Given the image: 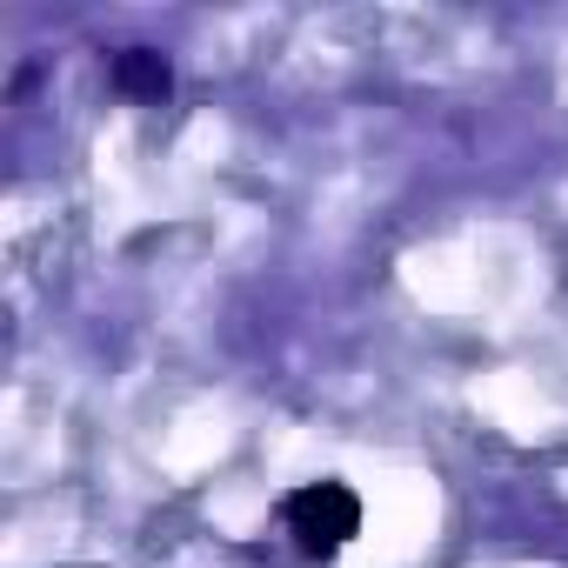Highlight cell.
Wrapping results in <instances>:
<instances>
[{"label": "cell", "mask_w": 568, "mask_h": 568, "mask_svg": "<svg viewBox=\"0 0 568 568\" xmlns=\"http://www.w3.org/2000/svg\"><path fill=\"white\" fill-rule=\"evenodd\" d=\"M114 88H121L128 101H168L174 68H168V54H154V48H121V54H114Z\"/></svg>", "instance_id": "2"}, {"label": "cell", "mask_w": 568, "mask_h": 568, "mask_svg": "<svg viewBox=\"0 0 568 568\" xmlns=\"http://www.w3.org/2000/svg\"><path fill=\"white\" fill-rule=\"evenodd\" d=\"M281 521H288L302 555L328 561V555H342L362 535V501H355L348 481H308V488H295L288 501H281Z\"/></svg>", "instance_id": "1"}]
</instances>
